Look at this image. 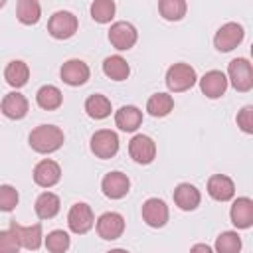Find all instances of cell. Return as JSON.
<instances>
[{"instance_id": "cell-1", "label": "cell", "mask_w": 253, "mask_h": 253, "mask_svg": "<svg viewBox=\"0 0 253 253\" xmlns=\"http://www.w3.org/2000/svg\"><path fill=\"white\" fill-rule=\"evenodd\" d=\"M63 130L55 125H40L36 126L30 136H28V142L32 146V150L40 152V154H49V152H55L61 148L63 144Z\"/></svg>"}, {"instance_id": "cell-2", "label": "cell", "mask_w": 253, "mask_h": 253, "mask_svg": "<svg viewBox=\"0 0 253 253\" xmlns=\"http://www.w3.org/2000/svg\"><path fill=\"white\" fill-rule=\"evenodd\" d=\"M196 81H198L196 69L192 65H188V63H174L166 71V85L174 93L188 91L190 87L196 85Z\"/></svg>"}, {"instance_id": "cell-3", "label": "cell", "mask_w": 253, "mask_h": 253, "mask_svg": "<svg viewBox=\"0 0 253 253\" xmlns=\"http://www.w3.org/2000/svg\"><path fill=\"white\" fill-rule=\"evenodd\" d=\"M227 81H231L235 91H241V93L251 91V87H253V69H251L249 59H245V57L231 59L229 67H227Z\"/></svg>"}, {"instance_id": "cell-4", "label": "cell", "mask_w": 253, "mask_h": 253, "mask_svg": "<svg viewBox=\"0 0 253 253\" xmlns=\"http://www.w3.org/2000/svg\"><path fill=\"white\" fill-rule=\"evenodd\" d=\"M77 26H79V22H77V16L75 14H71L67 10H59V12H55L49 18L47 32L55 40H69L71 36H75Z\"/></svg>"}, {"instance_id": "cell-5", "label": "cell", "mask_w": 253, "mask_h": 253, "mask_svg": "<svg viewBox=\"0 0 253 253\" xmlns=\"http://www.w3.org/2000/svg\"><path fill=\"white\" fill-rule=\"evenodd\" d=\"M243 38H245L243 26L237 24V22H227L215 32L213 45H215L217 51H231L243 42Z\"/></svg>"}, {"instance_id": "cell-6", "label": "cell", "mask_w": 253, "mask_h": 253, "mask_svg": "<svg viewBox=\"0 0 253 253\" xmlns=\"http://www.w3.org/2000/svg\"><path fill=\"white\" fill-rule=\"evenodd\" d=\"M93 223H95V215H93V210L89 204L77 202L71 206V210L67 213V225L73 233L83 235L93 227Z\"/></svg>"}, {"instance_id": "cell-7", "label": "cell", "mask_w": 253, "mask_h": 253, "mask_svg": "<svg viewBox=\"0 0 253 253\" xmlns=\"http://www.w3.org/2000/svg\"><path fill=\"white\" fill-rule=\"evenodd\" d=\"M91 152L97 158H113L119 152V136L111 128H101L91 136Z\"/></svg>"}, {"instance_id": "cell-8", "label": "cell", "mask_w": 253, "mask_h": 253, "mask_svg": "<svg viewBox=\"0 0 253 253\" xmlns=\"http://www.w3.org/2000/svg\"><path fill=\"white\" fill-rule=\"evenodd\" d=\"M138 40V32L130 22H115L109 30V42L115 49L126 51L130 49Z\"/></svg>"}, {"instance_id": "cell-9", "label": "cell", "mask_w": 253, "mask_h": 253, "mask_svg": "<svg viewBox=\"0 0 253 253\" xmlns=\"http://www.w3.org/2000/svg\"><path fill=\"white\" fill-rule=\"evenodd\" d=\"M12 233L16 235L20 247L28 249V251H38L43 243V235H42V225L34 223V225H20L16 221L10 223Z\"/></svg>"}, {"instance_id": "cell-10", "label": "cell", "mask_w": 253, "mask_h": 253, "mask_svg": "<svg viewBox=\"0 0 253 253\" xmlns=\"http://www.w3.org/2000/svg\"><path fill=\"white\" fill-rule=\"evenodd\" d=\"M128 154L138 164H150L156 158V142L146 134H134L128 142Z\"/></svg>"}, {"instance_id": "cell-11", "label": "cell", "mask_w": 253, "mask_h": 253, "mask_svg": "<svg viewBox=\"0 0 253 253\" xmlns=\"http://www.w3.org/2000/svg\"><path fill=\"white\" fill-rule=\"evenodd\" d=\"M97 233L99 237L107 239V241H113V239H119L125 231V217L117 211H105L99 215L97 219Z\"/></svg>"}, {"instance_id": "cell-12", "label": "cell", "mask_w": 253, "mask_h": 253, "mask_svg": "<svg viewBox=\"0 0 253 253\" xmlns=\"http://www.w3.org/2000/svg\"><path fill=\"white\" fill-rule=\"evenodd\" d=\"M59 75L63 79V83L71 85V87H79L83 83H87L91 71H89V65L83 61V59H67L61 69H59Z\"/></svg>"}, {"instance_id": "cell-13", "label": "cell", "mask_w": 253, "mask_h": 253, "mask_svg": "<svg viewBox=\"0 0 253 253\" xmlns=\"http://www.w3.org/2000/svg\"><path fill=\"white\" fill-rule=\"evenodd\" d=\"M128 188H130V180L126 174L115 170V172H109L105 174L103 182H101V190L107 198L111 200H121L128 194Z\"/></svg>"}, {"instance_id": "cell-14", "label": "cell", "mask_w": 253, "mask_h": 253, "mask_svg": "<svg viewBox=\"0 0 253 253\" xmlns=\"http://www.w3.org/2000/svg\"><path fill=\"white\" fill-rule=\"evenodd\" d=\"M59 178H61V168H59V164H57L55 160H51V158L40 160V162L36 164V168H34V182H36L38 186H42V188H51V186H55V184L59 182Z\"/></svg>"}, {"instance_id": "cell-15", "label": "cell", "mask_w": 253, "mask_h": 253, "mask_svg": "<svg viewBox=\"0 0 253 253\" xmlns=\"http://www.w3.org/2000/svg\"><path fill=\"white\" fill-rule=\"evenodd\" d=\"M142 219L150 227H162L168 221V206L160 198H148L142 204Z\"/></svg>"}, {"instance_id": "cell-16", "label": "cell", "mask_w": 253, "mask_h": 253, "mask_svg": "<svg viewBox=\"0 0 253 253\" xmlns=\"http://www.w3.org/2000/svg\"><path fill=\"white\" fill-rule=\"evenodd\" d=\"M229 217H231V223H233L237 229H247V227H251V223H253V200L247 198V196L237 198V200L231 204Z\"/></svg>"}, {"instance_id": "cell-17", "label": "cell", "mask_w": 253, "mask_h": 253, "mask_svg": "<svg viewBox=\"0 0 253 253\" xmlns=\"http://www.w3.org/2000/svg\"><path fill=\"white\" fill-rule=\"evenodd\" d=\"M0 113L12 121H20L28 115V99L18 91L8 93L0 103Z\"/></svg>"}, {"instance_id": "cell-18", "label": "cell", "mask_w": 253, "mask_h": 253, "mask_svg": "<svg viewBox=\"0 0 253 253\" xmlns=\"http://www.w3.org/2000/svg\"><path fill=\"white\" fill-rule=\"evenodd\" d=\"M208 194L217 202H227L235 196V184L225 174H213L208 180Z\"/></svg>"}, {"instance_id": "cell-19", "label": "cell", "mask_w": 253, "mask_h": 253, "mask_svg": "<svg viewBox=\"0 0 253 253\" xmlns=\"http://www.w3.org/2000/svg\"><path fill=\"white\" fill-rule=\"evenodd\" d=\"M200 89H202V93H204L206 97L217 99V97H221V95L225 93V89H227V77H225L221 71L211 69V71H208V73L200 79Z\"/></svg>"}, {"instance_id": "cell-20", "label": "cell", "mask_w": 253, "mask_h": 253, "mask_svg": "<svg viewBox=\"0 0 253 253\" xmlns=\"http://www.w3.org/2000/svg\"><path fill=\"white\" fill-rule=\"evenodd\" d=\"M200 200H202L200 190H198L194 184L182 182V184H178L176 190H174V204H176L180 210H184V211L196 210V208L200 206Z\"/></svg>"}, {"instance_id": "cell-21", "label": "cell", "mask_w": 253, "mask_h": 253, "mask_svg": "<svg viewBox=\"0 0 253 253\" xmlns=\"http://www.w3.org/2000/svg\"><path fill=\"white\" fill-rule=\"evenodd\" d=\"M140 123H142V111L134 105H125L115 113V125L125 132L136 130Z\"/></svg>"}, {"instance_id": "cell-22", "label": "cell", "mask_w": 253, "mask_h": 253, "mask_svg": "<svg viewBox=\"0 0 253 253\" xmlns=\"http://www.w3.org/2000/svg\"><path fill=\"white\" fill-rule=\"evenodd\" d=\"M4 79L14 89L24 87L28 83V79H30V67H28V63L22 61V59H12L6 65V69H4Z\"/></svg>"}, {"instance_id": "cell-23", "label": "cell", "mask_w": 253, "mask_h": 253, "mask_svg": "<svg viewBox=\"0 0 253 253\" xmlns=\"http://www.w3.org/2000/svg\"><path fill=\"white\" fill-rule=\"evenodd\" d=\"M59 206H61V202L53 192H42L38 196L34 208H36V215L40 219H51L59 213Z\"/></svg>"}, {"instance_id": "cell-24", "label": "cell", "mask_w": 253, "mask_h": 253, "mask_svg": "<svg viewBox=\"0 0 253 253\" xmlns=\"http://www.w3.org/2000/svg\"><path fill=\"white\" fill-rule=\"evenodd\" d=\"M103 73L113 81H125L130 73V67L125 57L121 55H109L103 61Z\"/></svg>"}, {"instance_id": "cell-25", "label": "cell", "mask_w": 253, "mask_h": 253, "mask_svg": "<svg viewBox=\"0 0 253 253\" xmlns=\"http://www.w3.org/2000/svg\"><path fill=\"white\" fill-rule=\"evenodd\" d=\"M36 103L45 111H55L63 103V95L55 85H43L36 93Z\"/></svg>"}, {"instance_id": "cell-26", "label": "cell", "mask_w": 253, "mask_h": 253, "mask_svg": "<svg viewBox=\"0 0 253 253\" xmlns=\"http://www.w3.org/2000/svg\"><path fill=\"white\" fill-rule=\"evenodd\" d=\"M85 113L95 119V121H101V119H107L111 115V101L101 95V93H95V95H89L85 99Z\"/></svg>"}, {"instance_id": "cell-27", "label": "cell", "mask_w": 253, "mask_h": 253, "mask_svg": "<svg viewBox=\"0 0 253 253\" xmlns=\"http://www.w3.org/2000/svg\"><path fill=\"white\" fill-rule=\"evenodd\" d=\"M174 109V99L168 93H154L146 101V111L152 117H166Z\"/></svg>"}, {"instance_id": "cell-28", "label": "cell", "mask_w": 253, "mask_h": 253, "mask_svg": "<svg viewBox=\"0 0 253 253\" xmlns=\"http://www.w3.org/2000/svg\"><path fill=\"white\" fill-rule=\"evenodd\" d=\"M16 16L26 26L38 24V20L42 16V6L38 0H20L16 6Z\"/></svg>"}, {"instance_id": "cell-29", "label": "cell", "mask_w": 253, "mask_h": 253, "mask_svg": "<svg viewBox=\"0 0 253 253\" xmlns=\"http://www.w3.org/2000/svg\"><path fill=\"white\" fill-rule=\"evenodd\" d=\"M186 2L184 0H160L158 2V12L164 20L168 22H178L186 16Z\"/></svg>"}, {"instance_id": "cell-30", "label": "cell", "mask_w": 253, "mask_h": 253, "mask_svg": "<svg viewBox=\"0 0 253 253\" xmlns=\"http://www.w3.org/2000/svg\"><path fill=\"white\" fill-rule=\"evenodd\" d=\"M43 243H45V249L49 253H65L69 249V245H71V239H69L67 231L53 229V231L47 233V237L43 239Z\"/></svg>"}, {"instance_id": "cell-31", "label": "cell", "mask_w": 253, "mask_h": 253, "mask_svg": "<svg viewBox=\"0 0 253 253\" xmlns=\"http://www.w3.org/2000/svg\"><path fill=\"white\" fill-rule=\"evenodd\" d=\"M241 251V237L237 231H223L215 239V253H239Z\"/></svg>"}, {"instance_id": "cell-32", "label": "cell", "mask_w": 253, "mask_h": 253, "mask_svg": "<svg viewBox=\"0 0 253 253\" xmlns=\"http://www.w3.org/2000/svg\"><path fill=\"white\" fill-rule=\"evenodd\" d=\"M115 16V2L113 0H95L91 4V18L99 24L111 22Z\"/></svg>"}, {"instance_id": "cell-33", "label": "cell", "mask_w": 253, "mask_h": 253, "mask_svg": "<svg viewBox=\"0 0 253 253\" xmlns=\"http://www.w3.org/2000/svg\"><path fill=\"white\" fill-rule=\"evenodd\" d=\"M18 190L10 184H2L0 186V211H12L18 206Z\"/></svg>"}, {"instance_id": "cell-34", "label": "cell", "mask_w": 253, "mask_h": 253, "mask_svg": "<svg viewBox=\"0 0 253 253\" xmlns=\"http://www.w3.org/2000/svg\"><path fill=\"white\" fill-rule=\"evenodd\" d=\"M0 253H20V243L12 229L0 231Z\"/></svg>"}, {"instance_id": "cell-35", "label": "cell", "mask_w": 253, "mask_h": 253, "mask_svg": "<svg viewBox=\"0 0 253 253\" xmlns=\"http://www.w3.org/2000/svg\"><path fill=\"white\" fill-rule=\"evenodd\" d=\"M237 125L243 132L251 134L253 132V107L251 105H245L239 113H237Z\"/></svg>"}, {"instance_id": "cell-36", "label": "cell", "mask_w": 253, "mask_h": 253, "mask_svg": "<svg viewBox=\"0 0 253 253\" xmlns=\"http://www.w3.org/2000/svg\"><path fill=\"white\" fill-rule=\"evenodd\" d=\"M190 253H213V249L210 245H206V243H196V245H192Z\"/></svg>"}, {"instance_id": "cell-37", "label": "cell", "mask_w": 253, "mask_h": 253, "mask_svg": "<svg viewBox=\"0 0 253 253\" xmlns=\"http://www.w3.org/2000/svg\"><path fill=\"white\" fill-rule=\"evenodd\" d=\"M107 253H128L126 249H111V251H107Z\"/></svg>"}, {"instance_id": "cell-38", "label": "cell", "mask_w": 253, "mask_h": 253, "mask_svg": "<svg viewBox=\"0 0 253 253\" xmlns=\"http://www.w3.org/2000/svg\"><path fill=\"white\" fill-rule=\"evenodd\" d=\"M4 4H6V2H4V0H0V8H2V6H4Z\"/></svg>"}]
</instances>
